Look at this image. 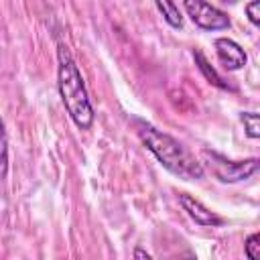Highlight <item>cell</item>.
<instances>
[{
    "instance_id": "obj_1",
    "label": "cell",
    "mask_w": 260,
    "mask_h": 260,
    "mask_svg": "<svg viewBox=\"0 0 260 260\" xmlns=\"http://www.w3.org/2000/svg\"><path fill=\"white\" fill-rule=\"evenodd\" d=\"M138 136H140V140L146 144V148L158 158V162L167 171H171L177 177L187 179V181L203 177L201 162H197L189 154V150L181 142H177L173 136L156 130L150 124H140L138 126Z\"/></svg>"
},
{
    "instance_id": "obj_2",
    "label": "cell",
    "mask_w": 260,
    "mask_h": 260,
    "mask_svg": "<svg viewBox=\"0 0 260 260\" xmlns=\"http://www.w3.org/2000/svg\"><path fill=\"white\" fill-rule=\"evenodd\" d=\"M57 59H59V81L57 83H59L61 100H63L71 120L77 124V128L85 130L93 122V110H91L81 73L65 45L57 47Z\"/></svg>"
},
{
    "instance_id": "obj_3",
    "label": "cell",
    "mask_w": 260,
    "mask_h": 260,
    "mask_svg": "<svg viewBox=\"0 0 260 260\" xmlns=\"http://www.w3.org/2000/svg\"><path fill=\"white\" fill-rule=\"evenodd\" d=\"M209 171L213 173L215 179L221 183H238L248 177H252L256 171H260V158H246V160H228L225 156L205 150L203 152Z\"/></svg>"
},
{
    "instance_id": "obj_4",
    "label": "cell",
    "mask_w": 260,
    "mask_h": 260,
    "mask_svg": "<svg viewBox=\"0 0 260 260\" xmlns=\"http://www.w3.org/2000/svg\"><path fill=\"white\" fill-rule=\"evenodd\" d=\"M185 10L191 16V20L205 28V30H221L230 26V18L225 12H221L219 8L211 6L205 0H185Z\"/></svg>"
},
{
    "instance_id": "obj_5",
    "label": "cell",
    "mask_w": 260,
    "mask_h": 260,
    "mask_svg": "<svg viewBox=\"0 0 260 260\" xmlns=\"http://www.w3.org/2000/svg\"><path fill=\"white\" fill-rule=\"evenodd\" d=\"M179 201H181V205H183V209L187 211V215L195 221V223H199V225H221L223 223V219L217 215V213H213L211 209H207L201 201H197L195 197H191V195H187V193H181L179 195Z\"/></svg>"
},
{
    "instance_id": "obj_6",
    "label": "cell",
    "mask_w": 260,
    "mask_h": 260,
    "mask_svg": "<svg viewBox=\"0 0 260 260\" xmlns=\"http://www.w3.org/2000/svg\"><path fill=\"white\" fill-rule=\"evenodd\" d=\"M215 53H217L221 65L230 71H236V69L244 67L246 59H248L244 49L238 43H234L232 39H217L215 41Z\"/></svg>"
},
{
    "instance_id": "obj_7",
    "label": "cell",
    "mask_w": 260,
    "mask_h": 260,
    "mask_svg": "<svg viewBox=\"0 0 260 260\" xmlns=\"http://www.w3.org/2000/svg\"><path fill=\"white\" fill-rule=\"evenodd\" d=\"M193 57H195V61H197V67H199V71L205 75V79L209 81V83H213L215 87H221V89H232V85L230 83H225L219 75H217V71L207 63V59L203 57V53L197 49L195 53H193Z\"/></svg>"
},
{
    "instance_id": "obj_8",
    "label": "cell",
    "mask_w": 260,
    "mask_h": 260,
    "mask_svg": "<svg viewBox=\"0 0 260 260\" xmlns=\"http://www.w3.org/2000/svg\"><path fill=\"white\" fill-rule=\"evenodd\" d=\"M158 8V12L162 14V18L173 26V28H181L183 26V18H181V12L177 8V4L173 0H152Z\"/></svg>"
},
{
    "instance_id": "obj_9",
    "label": "cell",
    "mask_w": 260,
    "mask_h": 260,
    "mask_svg": "<svg viewBox=\"0 0 260 260\" xmlns=\"http://www.w3.org/2000/svg\"><path fill=\"white\" fill-rule=\"evenodd\" d=\"M244 130L250 138H260V114L256 112H244L242 114Z\"/></svg>"
},
{
    "instance_id": "obj_10",
    "label": "cell",
    "mask_w": 260,
    "mask_h": 260,
    "mask_svg": "<svg viewBox=\"0 0 260 260\" xmlns=\"http://www.w3.org/2000/svg\"><path fill=\"white\" fill-rule=\"evenodd\" d=\"M246 256L250 260H260V234H252L246 240Z\"/></svg>"
},
{
    "instance_id": "obj_11",
    "label": "cell",
    "mask_w": 260,
    "mask_h": 260,
    "mask_svg": "<svg viewBox=\"0 0 260 260\" xmlns=\"http://www.w3.org/2000/svg\"><path fill=\"white\" fill-rule=\"evenodd\" d=\"M246 16L250 18L252 24H256L260 28V0H252L248 6H246Z\"/></svg>"
},
{
    "instance_id": "obj_12",
    "label": "cell",
    "mask_w": 260,
    "mask_h": 260,
    "mask_svg": "<svg viewBox=\"0 0 260 260\" xmlns=\"http://www.w3.org/2000/svg\"><path fill=\"white\" fill-rule=\"evenodd\" d=\"M134 256H136V258H150V256H148L146 252H142V250H136V252H134Z\"/></svg>"
},
{
    "instance_id": "obj_13",
    "label": "cell",
    "mask_w": 260,
    "mask_h": 260,
    "mask_svg": "<svg viewBox=\"0 0 260 260\" xmlns=\"http://www.w3.org/2000/svg\"><path fill=\"white\" fill-rule=\"evenodd\" d=\"M221 2H236V0H221Z\"/></svg>"
}]
</instances>
